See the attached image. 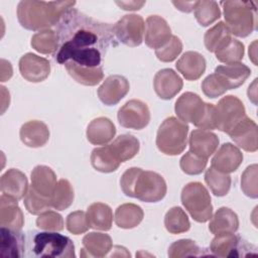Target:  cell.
Listing matches in <instances>:
<instances>
[{
  "label": "cell",
  "mask_w": 258,
  "mask_h": 258,
  "mask_svg": "<svg viewBox=\"0 0 258 258\" xmlns=\"http://www.w3.org/2000/svg\"><path fill=\"white\" fill-rule=\"evenodd\" d=\"M24 236L19 230L6 227L0 228V256L3 258H18L23 256Z\"/></svg>",
  "instance_id": "obj_22"
},
{
  "label": "cell",
  "mask_w": 258,
  "mask_h": 258,
  "mask_svg": "<svg viewBox=\"0 0 258 258\" xmlns=\"http://www.w3.org/2000/svg\"><path fill=\"white\" fill-rule=\"evenodd\" d=\"M205 181L211 191L217 197L226 196L231 186V176L228 173L221 172L212 166L206 170Z\"/></svg>",
  "instance_id": "obj_36"
},
{
  "label": "cell",
  "mask_w": 258,
  "mask_h": 258,
  "mask_svg": "<svg viewBox=\"0 0 258 258\" xmlns=\"http://www.w3.org/2000/svg\"><path fill=\"white\" fill-rule=\"evenodd\" d=\"M116 4L123 10H139L145 4V1H117Z\"/></svg>",
  "instance_id": "obj_50"
},
{
  "label": "cell",
  "mask_w": 258,
  "mask_h": 258,
  "mask_svg": "<svg viewBox=\"0 0 258 258\" xmlns=\"http://www.w3.org/2000/svg\"><path fill=\"white\" fill-rule=\"evenodd\" d=\"M194 10L197 21L203 26H209L221 17L219 5L215 1H197Z\"/></svg>",
  "instance_id": "obj_39"
},
{
  "label": "cell",
  "mask_w": 258,
  "mask_h": 258,
  "mask_svg": "<svg viewBox=\"0 0 258 258\" xmlns=\"http://www.w3.org/2000/svg\"><path fill=\"white\" fill-rule=\"evenodd\" d=\"M229 136L245 151L255 152L258 149V128L256 123L249 117H245L229 133Z\"/></svg>",
  "instance_id": "obj_16"
},
{
  "label": "cell",
  "mask_w": 258,
  "mask_h": 258,
  "mask_svg": "<svg viewBox=\"0 0 258 258\" xmlns=\"http://www.w3.org/2000/svg\"><path fill=\"white\" fill-rule=\"evenodd\" d=\"M112 32L113 26L98 23L70 9L61 19L58 36L63 42L55 55L56 61L63 63L66 58L75 52H105L112 42Z\"/></svg>",
  "instance_id": "obj_1"
},
{
  "label": "cell",
  "mask_w": 258,
  "mask_h": 258,
  "mask_svg": "<svg viewBox=\"0 0 258 258\" xmlns=\"http://www.w3.org/2000/svg\"><path fill=\"white\" fill-rule=\"evenodd\" d=\"M175 67L186 80L196 81L206 71V59L197 51H186L177 60Z\"/></svg>",
  "instance_id": "obj_25"
},
{
  "label": "cell",
  "mask_w": 258,
  "mask_h": 258,
  "mask_svg": "<svg viewBox=\"0 0 258 258\" xmlns=\"http://www.w3.org/2000/svg\"><path fill=\"white\" fill-rule=\"evenodd\" d=\"M75 4V1L24 0L18 3L17 18L21 26L28 30H46L58 23Z\"/></svg>",
  "instance_id": "obj_2"
},
{
  "label": "cell",
  "mask_w": 258,
  "mask_h": 258,
  "mask_svg": "<svg viewBox=\"0 0 258 258\" xmlns=\"http://www.w3.org/2000/svg\"><path fill=\"white\" fill-rule=\"evenodd\" d=\"M181 40L177 36L171 35L170 39L165 44L155 49V54L159 60L163 62H169L174 60L177 57V55L181 52Z\"/></svg>",
  "instance_id": "obj_44"
},
{
  "label": "cell",
  "mask_w": 258,
  "mask_h": 258,
  "mask_svg": "<svg viewBox=\"0 0 258 258\" xmlns=\"http://www.w3.org/2000/svg\"><path fill=\"white\" fill-rule=\"evenodd\" d=\"M59 42L58 33L51 30L46 29L35 33L31 38V46L43 54L53 53L57 47Z\"/></svg>",
  "instance_id": "obj_37"
},
{
  "label": "cell",
  "mask_w": 258,
  "mask_h": 258,
  "mask_svg": "<svg viewBox=\"0 0 258 258\" xmlns=\"http://www.w3.org/2000/svg\"><path fill=\"white\" fill-rule=\"evenodd\" d=\"M20 139L28 147H41L49 139L48 127L41 121L32 120L23 124L20 128Z\"/></svg>",
  "instance_id": "obj_26"
},
{
  "label": "cell",
  "mask_w": 258,
  "mask_h": 258,
  "mask_svg": "<svg viewBox=\"0 0 258 258\" xmlns=\"http://www.w3.org/2000/svg\"><path fill=\"white\" fill-rule=\"evenodd\" d=\"M36 226L42 230L58 232L63 230V220L58 213L45 211L36 219Z\"/></svg>",
  "instance_id": "obj_47"
},
{
  "label": "cell",
  "mask_w": 258,
  "mask_h": 258,
  "mask_svg": "<svg viewBox=\"0 0 258 258\" xmlns=\"http://www.w3.org/2000/svg\"><path fill=\"white\" fill-rule=\"evenodd\" d=\"M242 161L241 150L232 143H224L212 158V167L224 173H231L238 169Z\"/></svg>",
  "instance_id": "obj_17"
},
{
  "label": "cell",
  "mask_w": 258,
  "mask_h": 258,
  "mask_svg": "<svg viewBox=\"0 0 258 258\" xmlns=\"http://www.w3.org/2000/svg\"><path fill=\"white\" fill-rule=\"evenodd\" d=\"M56 175L46 165H37L31 172V187L40 196L51 199L56 186Z\"/></svg>",
  "instance_id": "obj_23"
},
{
  "label": "cell",
  "mask_w": 258,
  "mask_h": 258,
  "mask_svg": "<svg viewBox=\"0 0 258 258\" xmlns=\"http://www.w3.org/2000/svg\"><path fill=\"white\" fill-rule=\"evenodd\" d=\"M87 139L94 145H104L110 142L116 134L113 122L106 117H99L90 122L87 128Z\"/></svg>",
  "instance_id": "obj_28"
},
{
  "label": "cell",
  "mask_w": 258,
  "mask_h": 258,
  "mask_svg": "<svg viewBox=\"0 0 258 258\" xmlns=\"http://www.w3.org/2000/svg\"><path fill=\"white\" fill-rule=\"evenodd\" d=\"M82 257H104L112 249V239L108 234L92 232L83 238Z\"/></svg>",
  "instance_id": "obj_24"
},
{
  "label": "cell",
  "mask_w": 258,
  "mask_h": 258,
  "mask_svg": "<svg viewBox=\"0 0 258 258\" xmlns=\"http://www.w3.org/2000/svg\"><path fill=\"white\" fill-rule=\"evenodd\" d=\"M119 124L125 128L140 130L146 127L150 121V112L145 103L140 100L126 102L118 111Z\"/></svg>",
  "instance_id": "obj_11"
},
{
  "label": "cell",
  "mask_w": 258,
  "mask_h": 258,
  "mask_svg": "<svg viewBox=\"0 0 258 258\" xmlns=\"http://www.w3.org/2000/svg\"><path fill=\"white\" fill-rule=\"evenodd\" d=\"M180 198L183 207L195 221L205 223L212 218L211 197L208 189L201 182L194 181L184 185Z\"/></svg>",
  "instance_id": "obj_7"
},
{
  "label": "cell",
  "mask_w": 258,
  "mask_h": 258,
  "mask_svg": "<svg viewBox=\"0 0 258 258\" xmlns=\"http://www.w3.org/2000/svg\"><path fill=\"white\" fill-rule=\"evenodd\" d=\"M74 201V189L72 184L67 179L57 181L51 197V207L57 211L68 209Z\"/></svg>",
  "instance_id": "obj_40"
},
{
  "label": "cell",
  "mask_w": 258,
  "mask_h": 258,
  "mask_svg": "<svg viewBox=\"0 0 258 258\" xmlns=\"http://www.w3.org/2000/svg\"><path fill=\"white\" fill-rule=\"evenodd\" d=\"M241 188L247 197L257 199V164H252L245 169L241 176Z\"/></svg>",
  "instance_id": "obj_46"
},
{
  "label": "cell",
  "mask_w": 258,
  "mask_h": 258,
  "mask_svg": "<svg viewBox=\"0 0 258 258\" xmlns=\"http://www.w3.org/2000/svg\"><path fill=\"white\" fill-rule=\"evenodd\" d=\"M24 206L32 215H40L51 207V199L44 198L38 195L31 186L28 188L24 197Z\"/></svg>",
  "instance_id": "obj_43"
},
{
  "label": "cell",
  "mask_w": 258,
  "mask_h": 258,
  "mask_svg": "<svg viewBox=\"0 0 258 258\" xmlns=\"http://www.w3.org/2000/svg\"><path fill=\"white\" fill-rule=\"evenodd\" d=\"M181 78L171 69H163L156 73L153 87L156 95L163 100L172 99L182 89Z\"/></svg>",
  "instance_id": "obj_15"
},
{
  "label": "cell",
  "mask_w": 258,
  "mask_h": 258,
  "mask_svg": "<svg viewBox=\"0 0 258 258\" xmlns=\"http://www.w3.org/2000/svg\"><path fill=\"white\" fill-rule=\"evenodd\" d=\"M91 163L96 170L104 173L113 172L120 165V162L113 156L108 145L95 148L92 151Z\"/></svg>",
  "instance_id": "obj_34"
},
{
  "label": "cell",
  "mask_w": 258,
  "mask_h": 258,
  "mask_svg": "<svg viewBox=\"0 0 258 258\" xmlns=\"http://www.w3.org/2000/svg\"><path fill=\"white\" fill-rule=\"evenodd\" d=\"M251 246L233 233L217 235L211 242L210 250L218 257H238L244 256L243 251L250 253Z\"/></svg>",
  "instance_id": "obj_12"
},
{
  "label": "cell",
  "mask_w": 258,
  "mask_h": 258,
  "mask_svg": "<svg viewBox=\"0 0 258 258\" xmlns=\"http://www.w3.org/2000/svg\"><path fill=\"white\" fill-rule=\"evenodd\" d=\"M231 38L232 37L229 28L225 22L221 21L206 32L204 40L206 48L211 52H215Z\"/></svg>",
  "instance_id": "obj_35"
},
{
  "label": "cell",
  "mask_w": 258,
  "mask_h": 258,
  "mask_svg": "<svg viewBox=\"0 0 258 258\" xmlns=\"http://www.w3.org/2000/svg\"><path fill=\"white\" fill-rule=\"evenodd\" d=\"M174 111L184 123L190 122L203 130L216 129V107L205 103L191 92L183 93L175 102Z\"/></svg>",
  "instance_id": "obj_4"
},
{
  "label": "cell",
  "mask_w": 258,
  "mask_h": 258,
  "mask_svg": "<svg viewBox=\"0 0 258 258\" xmlns=\"http://www.w3.org/2000/svg\"><path fill=\"white\" fill-rule=\"evenodd\" d=\"M32 251L38 257L72 258L76 256L73 241L55 232L36 233L33 238Z\"/></svg>",
  "instance_id": "obj_8"
},
{
  "label": "cell",
  "mask_w": 258,
  "mask_h": 258,
  "mask_svg": "<svg viewBox=\"0 0 258 258\" xmlns=\"http://www.w3.org/2000/svg\"><path fill=\"white\" fill-rule=\"evenodd\" d=\"M64 67L69 75L76 82L85 86H95L99 84L104 78L102 67L88 68L78 66L72 61H67L64 63Z\"/></svg>",
  "instance_id": "obj_31"
},
{
  "label": "cell",
  "mask_w": 258,
  "mask_h": 258,
  "mask_svg": "<svg viewBox=\"0 0 258 258\" xmlns=\"http://www.w3.org/2000/svg\"><path fill=\"white\" fill-rule=\"evenodd\" d=\"M108 147L117 161L121 163L133 158L138 153L140 144L138 139L133 135L122 134L109 144Z\"/></svg>",
  "instance_id": "obj_30"
},
{
  "label": "cell",
  "mask_w": 258,
  "mask_h": 258,
  "mask_svg": "<svg viewBox=\"0 0 258 258\" xmlns=\"http://www.w3.org/2000/svg\"><path fill=\"white\" fill-rule=\"evenodd\" d=\"M226 91L236 89L243 85L251 75V70L244 63L236 62L219 66L214 73Z\"/></svg>",
  "instance_id": "obj_19"
},
{
  "label": "cell",
  "mask_w": 258,
  "mask_h": 258,
  "mask_svg": "<svg viewBox=\"0 0 258 258\" xmlns=\"http://www.w3.org/2000/svg\"><path fill=\"white\" fill-rule=\"evenodd\" d=\"M144 28V20L140 15L127 14L113 25V32L122 43L135 47L143 40Z\"/></svg>",
  "instance_id": "obj_10"
},
{
  "label": "cell",
  "mask_w": 258,
  "mask_h": 258,
  "mask_svg": "<svg viewBox=\"0 0 258 258\" xmlns=\"http://www.w3.org/2000/svg\"><path fill=\"white\" fill-rule=\"evenodd\" d=\"M202 90L207 97L212 99L220 97L226 93V90L224 89L223 85L221 84V82L219 81L218 77L215 74L208 76L203 81Z\"/></svg>",
  "instance_id": "obj_49"
},
{
  "label": "cell",
  "mask_w": 258,
  "mask_h": 258,
  "mask_svg": "<svg viewBox=\"0 0 258 258\" xmlns=\"http://www.w3.org/2000/svg\"><path fill=\"white\" fill-rule=\"evenodd\" d=\"M143 210L135 204H123L116 209L115 223L119 228L132 229L143 220Z\"/></svg>",
  "instance_id": "obj_33"
},
{
  "label": "cell",
  "mask_w": 258,
  "mask_h": 258,
  "mask_svg": "<svg viewBox=\"0 0 258 258\" xmlns=\"http://www.w3.org/2000/svg\"><path fill=\"white\" fill-rule=\"evenodd\" d=\"M164 226L170 234H180L189 230L190 223L181 208L173 207L165 214Z\"/></svg>",
  "instance_id": "obj_38"
},
{
  "label": "cell",
  "mask_w": 258,
  "mask_h": 258,
  "mask_svg": "<svg viewBox=\"0 0 258 258\" xmlns=\"http://www.w3.org/2000/svg\"><path fill=\"white\" fill-rule=\"evenodd\" d=\"M0 224L13 230H20L24 225L23 214L17 201L2 195L0 198Z\"/></svg>",
  "instance_id": "obj_27"
},
{
  "label": "cell",
  "mask_w": 258,
  "mask_h": 258,
  "mask_svg": "<svg viewBox=\"0 0 258 258\" xmlns=\"http://www.w3.org/2000/svg\"><path fill=\"white\" fill-rule=\"evenodd\" d=\"M66 226L68 231L74 235H81L86 233L91 228L87 219V214L83 211L71 213L67 217Z\"/></svg>",
  "instance_id": "obj_48"
},
{
  "label": "cell",
  "mask_w": 258,
  "mask_h": 258,
  "mask_svg": "<svg viewBox=\"0 0 258 258\" xmlns=\"http://www.w3.org/2000/svg\"><path fill=\"white\" fill-rule=\"evenodd\" d=\"M171 37V29L166 20L158 15L148 16L144 41L150 48H159Z\"/></svg>",
  "instance_id": "obj_18"
},
{
  "label": "cell",
  "mask_w": 258,
  "mask_h": 258,
  "mask_svg": "<svg viewBox=\"0 0 258 258\" xmlns=\"http://www.w3.org/2000/svg\"><path fill=\"white\" fill-rule=\"evenodd\" d=\"M197 1L194 2H187V1H172V4L176 7V9L182 11V12H191L195 8Z\"/></svg>",
  "instance_id": "obj_51"
},
{
  "label": "cell",
  "mask_w": 258,
  "mask_h": 258,
  "mask_svg": "<svg viewBox=\"0 0 258 258\" xmlns=\"http://www.w3.org/2000/svg\"><path fill=\"white\" fill-rule=\"evenodd\" d=\"M86 214L91 228L101 231H109L111 229L113 214L108 205L103 203H94L88 208Z\"/></svg>",
  "instance_id": "obj_32"
},
{
  "label": "cell",
  "mask_w": 258,
  "mask_h": 258,
  "mask_svg": "<svg viewBox=\"0 0 258 258\" xmlns=\"http://www.w3.org/2000/svg\"><path fill=\"white\" fill-rule=\"evenodd\" d=\"M120 185L125 196L145 203H156L166 195L164 178L154 171H144L139 167L127 169L121 176Z\"/></svg>",
  "instance_id": "obj_3"
},
{
  "label": "cell",
  "mask_w": 258,
  "mask_h": 258,
  "mask_svg": "<svg viewBox=\"0 0 258 258\" xmlns=\"http://www.w3.org/2000/svg\"><path fill=\"white\" fill-rule=\"evenodd\" d=\"M188 125L175 117L166 118L158 128L156 146L166 155H178L186 146Z\"/></svg>",
  "instance_id": "obj_6"
},
{
  "label": "cell",
  "mask_w": 258,
  "mask_h": 258,
  "mask_svg": "<svg viewBox=\"0 0 258 258\" xmlns=\"http://www.w3.org/2000/svg\"><path fill=\"white\" fill-rule=\"evenodd\" d=\"M222 5L231 34L246 37L256 28L257 8L253 1H224Z\"/></svg>",
  "instance_id": "obj_5"
},
{
  "label": "cell",
  "mask_w": 258,
  "mask_h": 258,
  "mask_svg": "<svg viewBox=\"0 0 258 258\" xmlns=\"http://www.w3.org/2000/svg\"><path fill=\"white\" fill-rule=\"evenodd\" d=\"M127 79L120 75L109 76L98 89V97L107 106L118 104L129 92Z\"/></svg>",
  "instance_id": "obj_14"
},
{
  "label": "cell",
  "mask_w": 258,
  "mask_h": 258,
  "mask_svg": "<svg viewBox=\"0 0 258 258\" xmlns=\"http://www.w3.org/2000/svg\"><path fill=\"white\" fill-rule=\"evenodd\" d=\"M19 71L26 81L39 83L44 81L50 73L49 61L32 52H28L19 59Z\"/></svg>",
  "instance_id": "obj_13"
},
{
  "label": "cell",
  "mask_w": 258,
  "mask_h": 258,
  "mask_svg": "<svg viewBox=\"0 0 258 258\" xmlns=\"http://www.w3.org/2000/svg\"><path fill=\"white\" fill-rule=\"evenodd\" d=\"M239 228V219L236 213L231 209L222 207L215 215L209 224V230L215 236L223 234H233Z\"/></svg>",
  "instance_id": "obj_29"
},
{
  "label": "cell",
  "mask_w": 258,
  "mask_h": 258,
  "mask_svg": "<svg viewBox=\"0 0 258 258\" xmlns=\"http://www.w3.org/2000/svg\"><path fill=\"white\" fill-rule=\"evenodd\" d=\"M208 163V159L200 157L195 153L188 151L180 158V168L181 170L189 175L200 174L204 171Z\"/></svg>",
  "instance_id": "obj_45"
},
{
  "label": "cell",
  "mask_w": 258,
  "mask_h": 258,
  "mask_svg": "<svg viewBox=\"0 0 258 258\" xmlns=\"http://www.w3.org/2000/svg\"><path fill=\"white\" fill-rule=\"evenodd\" d=\"M189 149L196 155L208 159L218 148V136L208 130L197 129L190 133L189 136Z\"/></svg>",
  "instance_id": "obj_21"
},
{
  "label": "cell",
  "mask_w": 258,
  "mask_h": 258,
  "mask_svg": "<svg viewBox=\"0 0 258 258\" xmlns=\"http://www.w3.org/2000/svg\"><path fill=\"white\" fill-rule=\"evenodd\" d=\"M2 195L16 201L23 199L28 190V181L25 174L15 168L8 169L0 179Z\"/></svg>",
  "instance_id": "obj_20"
},
{
  "label": "cell",
  "mask_w": 258,
  "mask_h": 258,
  "mask_svg": "<svg viewBox=\"0 0 258 258\" xmlns=\"http://www.w3.org/2000/svg\"><path fill=\"white\" fill-rule=\"evenodd\" d=\"M215 53L217 59L221 62H225L227 64L240 62L244 56V44L237 39L231 38L222 47L215 51Z\"/></svg>",
  "instance_id": "obj_41"
},
{
  "label": "cell",
  "mask_w": 258,
  "mask_h": 258,
  "mask_svg": "<svg viewBox=\"0 0 258 258\" xmlns=\"http://www.w3.org/2000/svg\"><path fill=\"white\" fill-rule=\"evenodd\" d=\"M207 255L203 250L189 239H182L172 243L168 248V256L170 258H181V257H194Z\"/></svg>",
  "instance_id": "obj_42"
},
{
  "label": "cell",
  "mask_w": 258,
  "mask_h": 258,
  "mask_svg": "<svg viewBox=\"0 0 258 258\" xmlns=\"http://www.w3.org/2000/svg\"><path fill=\"white\" fill-rule=\"evenodd\" d=\"M247 117L242 101L232 95L223 97L216 106V129L229 133Z\"/></svg>",
  "instance_id": "obj_9"
}]
</instances>
